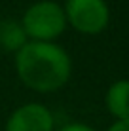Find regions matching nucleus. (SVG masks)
Segmentation results:
<instances>
[{"label": "nucleus", "mask_w": 129, "mask_h": 131, "mask_svg": "<svg viewBox=\"0 0 129 131\" xmlns=\"http://www.w3.org/2000/svg\"><path fill=\"white\" fill-rule=\"evenodd\" d=\"M15 70L27 88L38 93H51L70 80L72 61L59 44L29 40L15 53Z\"/></svg>", "instance_id": "f257e3e1"}, {"label": "nucleus", "mask_w": 129, "mask_h": 131, "mask_svg": "<svg viewBox=\"0 0 129 131\" xmlns=\"http://www.w3.org/2000/svg\"><path fill=\"white\" fill-rule=\"evenodd\" d=\"M21 25L29 40L53 42L66 29L65 10L53 0H38L25 10Z\"/></svg>", "instance_id": "f03ea898"}, {"label": "nucleus", "mask_w": 129, "mask_h": 131, "mask_svg": "<svg viewBox=\"0 0 129 131\" xmlns=\"http://www.w3.org/2000/svg\"><path fill=\"white\" fill-rule=\"evenodd\" d=\"M63 10L66 25L82 34L103 32L110 21V10L104 0H66Z\"/></svg>", "instance_id": "7ed1b4c3"}, {"label": "nucleus", "mask_w": 129, "mask_h": 131, "mask_svg": "<svg viewBox=\"0 0 129 131\" xmlns=\"http://www.w3.org/2000/svg\"><path fill=\"white\" fill-rule=\"evenodd\" d=\"M55 120L48 106L40 103H27L10 114L4 131H53Z\"/></svg>", "instance_id": "20e7f679"}, {"label": "nucleus", "mask_w": 129, "mask_h": 131, "mask_svg": "<svg viewBox=\"0 0 129 131\" xmlns=\"http://www.w3.org/2000/svg\"><path fill=\"white\" fill-rule=\"evenodd\" d=\"M106 108L116 120H129V80H118L106 89Z\"/></svg>", "instance_id": "39448f33"}, {"label": "nucleus", "mask_w": 129, "mask_h": 131, "mask_svg": "<svg viewBox=\"0 0 129 131\" xmlns=\"http://www.w3.org/2000/svg\"><path fill=\"white\" fill-rule=\"evenodd\" d=\"M27 42H29V38L25 34L21 21H11V19L0 21V48L4 51L17 53Z\"/></svg>", "instance_id": "423d86ee"}, {"label": "nucleus", "mask_w": 129, "mask_h": 131, "mask_svg": "<svg viewBox=\"0 0 129 131\" xmlns=\"http://www.w3.org/2000/svg\"><path fill=\"white\" fill-rule=\"evenodd\" d=\"M57 131H95L91 125L87 124H80V122H72V124H66L63 127H59Z\"/></svg>", "instance_id": "0eeeda50"}, {"label": "nucleus", "mask_w": 129, "mask_h": 131, "mask_svg": "<svg viewBox=\"0 0 129 131\" xmlns=\"http://www.w3.org/2000/svg\"><path fill=\"white\" fill-rule=\"evenodd\" d=\"M106 131H129V120H116Z\"/></svg>", "instance_id": "6e6552de"}]
</instances>
